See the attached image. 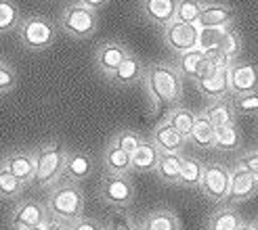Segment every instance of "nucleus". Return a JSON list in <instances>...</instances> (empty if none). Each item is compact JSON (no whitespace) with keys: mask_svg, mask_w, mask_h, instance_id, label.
Wrapping results in <instances>:
<instances>
[{"mask_svg":"<svg viewBox=\"0 0 258 230\" xmlns=\"http://www.w3.org/2000/svg\"><path fill=\"white\" fill-rule=\"evenodd\" d=\"M143 82L156 109L174 107L183 98V78L170 63H151V65H147Z\"/></svg>","mask_w":258,"mask_h":230,"instance_id":"nucleus-1","label":"nucleus"},{"mask_svg":"<svg viewBox=\"0 0 258 230\" xmlns=\"http://www.w3.org/2000/svg\"><path fill=\"white\" fill-rule=\"evenodd\" d=\"M46 209L59 222H76L82 218L84 209V193L72 180H61L50 188L46 199Z\"/></svg>","mask_w":258,"mask_h":230,"instance_id":"nucleus-2","label":"nucleus"},{"mask_svg":"<svg viewBox=\"0 0 258 230\" xmlns=\"http://www.w3.org/2000/svg\"><path fill=\"white\" fill-rule=\"evenodd\" d=\"M36 157V176L34 182L42 188H53L66 176L68 155L63 153L59 143H46L34 153Z\"/></svg>","mask_w":258,"mask_h":230,"instance_id":"nucleus-3","label":"nucleus"},{"mask_svg":"<svg viewBox=\"0 0 258 230\" xmlns=\"http://www.w3.org/2000/svg\"><path fill=\"white\" fill-rule=\"evenodd\" d=\"M57 23L42 15L23 17L17 28V38L23 48L28 50H46L57 40Z\"/></svg>","mask_w":258,"mask_h":230,"instance_id":"nucleus-4","label":"nucleus"},{"mask_svg":"<svg viewBox=\"0 0 258 230\" xmlns=\"http://www.w3.org/2000/svg\"><path fill=\"white\" fill-rule=\"evenodd\" d=\"M99 25V15L97 11L88 9L80 3H72L61 11L59 17V28L68 36L76 38V40H86L97 32Z\"/></svg>","mask_w":258,"mask_h":230,"instance_id":"nucleus-5","label":"nucleus"},{"mask_svg":"<svg viewBox=\"0 0 258 230\" xmlns=\"http://www.w3.org/2000/svg\"><path fill=\"white\" fill-rule=\"evenodd\" d=\"M164 44L168 46L172 53L185 55L189 50H196L200 46V25L198 23H180V21H172L170 25H166L164 32Z\"/></svg>","mask_w":258,"mask_h":230,"instance_id":"nucleus-6","label":"nucleus"},{"mask_svg":"<svg viewBox=\"0 0 258 230\" xmlns=\"http://www.w3.org/2000/svg\"><path fill=\"white\" fill-rule=\"evenodd\" d=\"M200 190L206 199L214 203L229 201V190H231V170H227L223 163H206L204 178Z\"/></svg>","mask_w":258,"mask_h":230,"instance_id":"nucleus-7","label":"nucleus"},{"mask_svg":"<svg viewBox=\"0 0 258 230\" xmlns=\"http://www.w3.org/2000/svg\"><path fill=\"white\" fill-rule=\"evenodd\" d=\"M99 195L103 201L109 203L113 207H126V205H131L133 199H135V186L126 176L107 174L101 182Z\"/></svg>","mask_w":258,"mask_h":230,"instance_id":"nucleus-8","label":"nucleus"},{"mask_svg":"<svg viewBox=\"0 0 258 230\" xmlns=\"http://www.w3.org/2000/svg\"><path fill=\"white\" fill-rule=\"evenodd\" d=\"M229 86L233 96L258 92V65L256 63L235 61L229 67Z\"/></svg>","mask_w":258,"mask_h":230,"instance_id":"nucleus-9","label":"nucleus"},{"mask_svg":"<svg viewBox=\"0 0 258 230\" xmlns=\"http://www.w3.org/2000/svg\"><path fill=\"white\" fill-rule=\"evenodd\" d=\"M131 55L126 50V46L118 40H107V42H101L97 53H95V63H97V69L109 78V75L118 69L122 63L126 61V57Z\"/></svg>","mask_w":258,"mask_h":230,"instance_id":"nucleus-10","label":"nucleus"},{"mask_svg":"<svg viewBox=\"0 0 258 230\" xmlns=\"http://www.w3.org/2000/svg\"><path fill=\"white\" fill-rule=\"evenodd\" d=\"M46 205L38 201H23L21 205L13 211L11 215V226L13 230H28L36 226L46 224Z\"/></svg>","mask_w":258,"mask_h":230,"instance_id":"nucleus-11","label":"nucleus"},{"mask_svg":"<svg viewBox=\"0 0 258 230\" xmlns=\"http://www.w3.org/2000/svg\"><path fill=\"white\" fill-rule=\"evenodd\" d=\"M258 193V178L250 174L246 168L235 165L231 170V190H229V203H241L248 201Z\"/></svg>","mask_w":258,"mask_h":230,"instance_id":"nucleus-12","label":"nucleus"},{"mask_svg":"<svg viewBox=\"0 0 258 230\" xmlns=\"http://www.w3.org/2000/svg\"><path fill=\"white\" fill-rule=\"evenodd\" d=\"M176 5L178 0H141V13L149 23L164 30L176 19Z\"/></svg>","mask_w":258,"mask_h":230,"instance_id":"nucleus-13","label":"nucleus"},{"mask_svg":"<svg viewBox=\"0 0 258 230\" xmlns=\"http://www.w3.org/2000/svg\"><path fill=\"white\" fill-rule=\"evenodd\" d=\"M235 21V11L225 3H204L202 15L198 25L200 28H225V25H233Z\"/></svg>","mask_w":258,"mask_h":230,"instance_id":"nucleus-14","label":"nucleus"},{"mask_svg":"<svg viewBox=\"0 0 258 230\" xmlns=\"http://www.w3.org/2000/svg\"><path fill=\"white\" fill-rule=\"evenodd\" d=\"M0 165L7 168L23 186L34 182V176H36V157L34 155H28V153H11V155H7L0 161Z\"/></svg>","mask_w":258,"mask_h":230,"instance_id":"nucleus-15","label":"nucleus"},{"mask_svg":"<svg viewBox=\"0 0 258 230\" xmlns=\"http://www.w3.org/2000/svg\"><path fill=\"white\" fill-rule=\"evenodd\" d=\"M143 78H145V65L141 63L139 57L128 55L122 65L109 75V82H113L115 86H133Z\"/></svg>","mask_w":258,"mask_h":230,"instance_id":"nucleus-16","label":"nucleus"},{"mask_svg":"<svg viewBox=\"0 0 258 230\" xmlns=\"http://www.w3.org/2000/svg\"><path fill=\"white\" fill-rule=\"evenodd\" d=\"M162 157V151L153 145V140H143L139 145V149L131 155V163H133V170L135 172H156L158 163Z\"/></svg>","mask_w":258,"mask_h":230,"instance_id":"nucleus-17","label":"nucleus"},{"mask_svg":"<svg viewBox=\"0 0 258 230\" xmlns=\"http://www.w3.org/2000/svg\"><path fill=\"white\" fill-rule=\"evenodd\" d=\"M151 140L162 153H180L187 143V138L183 134H178L168 122L160 124L156 130H153Z\"/></svg>","mask_w":258,"mask_h":230,"instance_id":"nucleus-18","label":"nucleus"},{"mask_svg":"<svg viewBox=\"0 0 258 230\" xmlns=\"http://www.w3.org/2000/svg\"><path fill=\"white\" fill-rule=\"evenodd\" d=\"M103 165H105L107 174L113 176H126L128 172L133 170L131 163V153H126L124 149H120L118 145H109L105 149V155H103Z\"/></svg>","mask_w":258,"mask_h":230,"instance_id":"nucleus-19","label":"nucleus"},{"mask_svg":"<svg viewBox=\"0 0 258 230\" xmlns=\"http://www.w3.org/2000/svg\"><path fill=\"white\" fill-rule=\"evenodd\" d=\"M185 157H180V153H162L160 163L156 168V174L162 182L166 184H178L180 182V170H183Z\"/></svg>","mask_w":258,"mask_h":230,"instance_id":"nucleus-20","label":"nucleus"},{"mask_svg":"<svg viewBox=\"0 0 258 230\" xmlns=\"http://www.w3.org/2000/svg\"><path fill=\"white\" fill-rule=\"evenodd\" d=\"M93 170H95V161L90 159V155H86V153H72V155H68L66 176L63 178H68L72 182H80L86 180L93 174Z\"/></svg>","mask_w":258,"mask_h":230,"instance_id":"nucleus-21","label":"nucleus"},{"mask_svg":"<svg viewBox=\"0 0 258 230\" xmlns=\"http://www.w3.org/2000/svg\"><path fill=\"white\" fill-rule=\"evenodd\" d=\"M198 90L202 94H206L208 98H225L227 94H231V86H229V69H223L218 71L216 75H212V78H206V80H198L196 82Z\"/></svg>","mask_w":258,"mask_h":230,"instance_id":"nucleus-22","label":"nucleus"},{"mask_svg":"<svg viewBox=\"0 0 258 230\" xmlns=\"http://www.w3.org/2000/svg\"><path fill=\"white\" fill-rule=\"evenodd\" d=\"M208 122L214 126V128H223V126H229V124H235V111H233V105L229 103L227 98H218V100H212V103L202 111Z\"/></svg>","mask_w":258,"mask_h":230,"instance_id":"nucleus-23","label":"nucleus"},{"mask_svg":"<svg viewBox=\"0 0 258 230\" xmlns=\"http://www.w3.org/2000/svg\"><path fill=\"white\" fill-rule=\"evenodd\" d=\"M141 230H180V222L172 209H153L145 215Z\"/></svg>","mask_w":258,"mask_h":230,"instance_id":"nucleus-24","label":"nucleus"},{"mask_svg":"<svg viewBox=\"0 0 258 230\" xmlns=\"http://www.w3.org/2000/svg\"><path fill=\"white\" fill-rule=\"evenodd\" d=\"M202 63H204V53L200 48H196V50H189V53H185V55H178L174 67L178 69V73H180V78L183 80L187 78V80L196 82L198 75H200Z\"/></svg>","mask_w":258,"mask_h":230,"instance_id":"nucleus-25","label":"nucleus"},{"mask_svg":"<svg viewBox=\"0 0 258 230\" xmlns=\"http://www.w3.org/2000/svg\"><path fill=\"white\" fill-rule=\"evenodd\" d=\"M191 143H196L200 149H212L214 147V140H216V128L208 122L204 113L198 115L196 126H193V132H191Z\"/></svg>","mask_w":258,"mask_h":230,"instance_id":"nucleus-26","label":"nucleus"},{"mask_svg":"<svg viewBox=\"0 0 258 230\" xmlns=\"http://www.w3.org/2000/svg\"><path fill=\"white\" fill-rule=\"evenodd\" d=\"M196 120H198V115L193 113L191 109H187V107H174V109L168 113V118H166V122H168L178 134H183L187 140L191 138V132H193V126H196Z\"/></svg>","mask_w":258,"mask_h":230,"instance_id":"nucleus-27","label":"nucleus"},{"mask_svg":"<svg viewBox=\"0 0 258 230\" xmlns=\"http://www.w3.org/2000/svg\"><path fill=\"white\" fill-rule=\"evenodd\" d=\"M241 224H243L241 215L233 207H223L208 220L206 230H239Z\"/></svg>","mask_w":258,"mask_h":230,"instance_id":"nucleus-28","label":"nucleus"},{"mask_svg":"<svg viewBox=\"0 0 258 230\" xmlns=\"http://www.w3.org/2000/svg\"><path fill=\"white\" fill-rule=\"evenodd\" d=\"M23 21L19 7L13 0H0V34L17 32L19 23Z\"/></svg>","mask_w":258,"mask_h":230,"instance_id":"nucleus-29","label":"nucleus"},{"mask_svg":"<svg viewBox=\"0 0 258 230\" xmlns=\"http://www.w3.org/2000/svg\"><path fill=\"white\" fill-rule=\"evenodd\" d=\"M204 168H206V163H202L200 159L185 157L183 170H180V182L178 184H183L187 188H196V186L200 188L202 178H204Z\"/></svg>","mask_w":258,"mask_h":230,"instance_id":"nucleus-30","label":"nucleus"},{"mask_svg":"<svg viewBox=\"0 0 258 230\" xmlns=\"http://www.w3.org/2000/svg\"><path fill=\"white\" fill-rule=\"evenodd\" d=\"M241 145V132L237 124H229L223 128H216V140H214V149L218 151H235Z\"/></svg>","mask_w":258,"mask_h":230,"instance_id":"nucleus-31","label":"nucleus"},{"mask_svg":"<svg viewBox=\"0 0 258 230\" xmlns=\"http://www.w3.org/2000/svg\"><path fill=\"white\" fill-rule=\"evenodd\" d=\"M233 28V25H225V28H200V50H212L218 48L223 42V38L227 36V32Z\"/></svg>","mask_w":258,"mask_h":230,"instance_id":"nucleus-32","label":"nucleus"},{"mask_svg":"<svg viewBox=\"0 0 258 230\" xmlns=\"http://www.w3.org/2000/svg\"><path fill=\"white\" fill-rule=\"evenodd\" d=\"M202 0H178L176 5V21L180 23H198L202 15Z\"/></svg>","mask_w":258,"mask_h":230,"instance_id":"nucleus-33","label":"nucleus"},{"mask_svg":"<svg viewBox=\"0 0 258 230\" xmlns=\"http://www.w3.org/2000/svg\"><path fill=\"white\" fill-rule=\"evenodd\" d=\"M21 190H23V184H21L7 168H3V165H0V197H5V199L17 197Z\"/></svg>","mask_w":258,"mask_h":230,"instance_id":"nucleus-34","label":"nucleus"},{"mask_svg":"<svg viewBox=\"0 0 258 230\" xmlns=\"http://www.w3.org/2000/svg\"><path fill=\"white\" fill-rule=\"evenodd\" d=\"M218 50H223L229 59L237 61V57L241 53V38H239V32L235 28H231L227 32V36L223 38V42H221V46H218Z\"/></svg>","mask_w":258,"mask_h":230,"instance_id":"nucleus-35","label":"nucleus"},{"mask_svg":"<svg viewBox=\"0 0 258 230\" xmlns=\"http://www.w3.org/2000/svg\"><path fill=\"white\" fill-rule=\"evenodd\" d=\"M111 143L118 145L120 149H124L126 153H131V155H133V153L139 149V145L143 143V138H141L135 130H120L118 134H115V138L111 140Z\"/></svg>","mask_w":258,"mask_h":230,"instance_id":"nucleus-36","label":"nucleus"},{"mask_svg":"<svg viewBox=\"0 0 258 230\" xmlns=\"http://www.w3.org/2000/svg\"><path fill=\"white\" fill-rule=\"evenodd\" d=\"M17 86V71L5 59H0V96L9 94Z\"/></svg>","mask_w":258,"mask_h":230,"instance_id":"nucleus-37","label":"nucleus"},{"mask_svg":"<svg viewBox=\"0 0 258 230\" xmlns=\"http://www.w3.org/2000/svg\"><path fill=\"white\" fill-rule=\"evenodd\" d=\"M235 113L248 115V113H258V92L254 94H241V96H233L231 100Z\"/></svg>","mask_w":258,"mask_h":230,"instance_id":"nucleus-38","label":"nucleus"},{"mask_svg":"<svg viewBox=\"0 0 258 230\" xmlns=\"http://www.w3.org/2000/svg\"><path fill=\"white\" fill-rule=\"evenodd\" d=\"M107 230H137V224L133 222V218L122 209H115L109 213L107 218Z\"/></svg>","mask_w":258,"mask_h":230,"instance_id":"nucleus-39","label":"nucleus"},{"mask_svg":"<svg viewBox=\"0 0 258 230\" xmlns=\"http://www.w3.org/2000/svg\"><path fill=\"white\" fill-rule=\"evenodd\" d=\"M237 165L246 168L250 174H254L258 178V151H250V153H246V155H241L237 159Z\"/></svg>","mask_w":258,"mask_h":230,"instance_id":"nucleus-40","label":"nucleus"},{"mask_svg":"<svg viewBox=\"0 0 258 230\" xmlns=\"http://www.w3.org/2000/svg\"><path fill=\"white\" fill-rule=\"evenodd\" d=\"M218 71H223L221 67L216 65V63H212V61H208L204 57V63H202V67H200V75H198V80H206V78H212V75H216ZM196 80V82H198Z\"/></svg>","mask_w":258,"mask_h":230,"instance_id":"nucleus-41","label":"nucleus"},{"mask_svg":"<svg viewBox=\"0 0 258 230\" xmlns=\"http://www.w3.org/2000/svg\"><path fill=\"white\" fill-rule=\"evenodd\" d=\"M70 230H107V228H105V226H101V224L95 222V220L80 218V220H76V222L70 226Z\"/></svg>","mask_w":258,"mask_h":230,"instance_id":"nucleus-42","label":"nucleus"},{"mask_svg":"<svg viewBox=\"0 0 258 230\" xmlns=\"http://www.w3.org/2000/svg\"><path fill=\"white\" fill-rule=\"evenodd\" d=\"M74 3H80L88 9H93V11H101V9H105L109 0H74Z\"/></svg>","mask_w":258,"mask_h":230,"instance_id":"nucleus-43","label":"nucleus"},{"mask_svg":"<svg viewBox=\"0 0 258 230\" xmlns=\"http://www.w3.org/2000/svg\"><path fill=\"white\" fill-rule=\"evenodd\" d=\"M44 230H70L66 226V222H59V220H46Z\"/></svg>","mask_w":258,"mask_h":230,"instance_id":"nucleus-44","label":"nucleus"},{"mask_svg":"<svg viewBox=\"0 0 258 230\" xmlns=\"http://www.w3.org/2000/svg\"><path fill=\"white\" fill-rule=\"evenodd\" d=\"M239 230H252V224H246V222H243V224H241V228H239Z\"/></svg>","mask_w":258,"mask_h":230,"instance_id":"nucleus-45","label":"nucleus"},{"mask_svg":"<svg viewBox=\"0 0 258 230\" xmlns=\"http://www.w3.org/2000/svg\"><path fill=\"white\" fill-rule=\"evenodd\" d=\"M252 230H258V220H256V222H252Z\"/></svg>","mask_w":258,"mask_h":230,"instance_id":"nucleus-46","label":"nucleus"},{"mask_svg":"<svg viewBox=\"0 0 258 230\" xmlns=\"http://www.w3.org/2000/svg\"><path fill=\"white\" fill-rule=\"evenodd\" d=\"M28 230H44V226H36V228H28Z\"/></svg>","mask_w":258,"mask_h":230,"instance_id":"nucleus-47","label":"nucleus"}]
</instances>
